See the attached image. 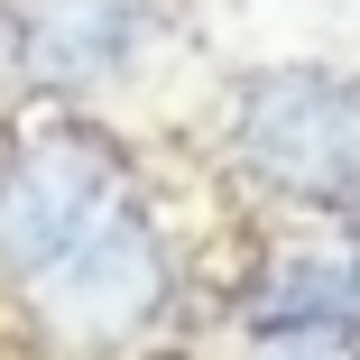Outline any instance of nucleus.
Returning <instances> with one entry per match:
<instances>
[{"mask_svg":"<svg viewBox=\"0 0 360 360\" xmlns=\"http://www.w3.org/2000/svg\"><path fill=\"white\" fill-rule=\"evenodd\" d=\"M259 342H342L360 333V259H277L240 305Z\"/></svg>","mask_w":360,"mask_h":360,"instance_id":"obj_5","label":"nucleus"},{"mask_svg":"<svg viewBox=\"0 0 360 360\" xmlns=\"http://www.w3.org/2000/svg\"><path fill=\"white\" fill-rule=\"evenodd\" d=\"M120 203V158L102 129H28L0 148V286H37Z\"/></svg>","mask_w":360,"mask_h":360,"instance_id":"obj_3","label":"nucleus"},{"mask_svg":"<svg viewBox=\"0 0 360 360\" xmlns=\"http://www.w3.org/2000/svg\"><path fill=\"white\" fill-rule=\"evenodd\" d=\"M158 37V0H10L0 10V56L46 93H93L129 75Z\"/></svg>","mask_w":360,"mask_h":360,"instance_id":"obj_4","label":"nucleus"},{"mask_svg":"<svg viewBox=\"0 0 360 360\" xmlns=\"http://www.w3.org/2000/svg\"><path fill=\"white\" fill-rule=\"evenodd\" d=\"M19 305L37 314V333L56 351H129L176 305V250H167V231L148 212L120 194L37 286H19Z\"/></svg>","mask_w":360,"mask_h":360,"instance_id":"obj_2","label":"nucleus"},{"mask_svg":"<svg viewBox=\"0 0 360 360\" xmlns=\"http://www.w3.org/2000/svg\"><path fill=\"white\" fill-rule=\"evenodd\" d=\"M231 167L296 203V212H360V75L342 65H259L231 93Z\"/></svg>","mask_w":360,"mask_h":360,"instance_id":"obj_1","label":"nucleus"}]
</instances>
